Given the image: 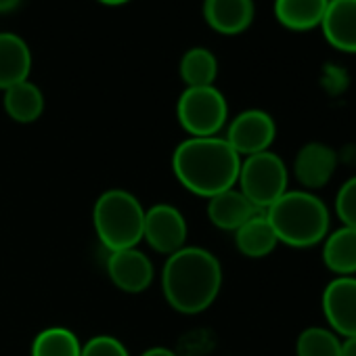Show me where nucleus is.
<instances>
[{"instance_id":"2","label":"nucleus","mask_w":356,"mask_h":356,"mask_svg":"<svg viewBox=\"0 0 356 356\" xmlns=\"http://www.w3.org/2000/svg\"><path fill=\"white\" fill-rule=\"evenodd\" d=\"M222 287V266L218 258L195 245L168 256L161 270V291L165 302L183 314L208 310Z\"/></svg>"},{"instance_id":"27","label":"nucleus","mask_w":356,"mask_h":356,"mask_svg":"<svg viewBox=\"0 0 356 356\" xmlns=\"http://www.w3.org/2000/svg\"><path fill=\"white\" fill-rule=\"evenodd\" d=\"M22 0H0V13H11L19 7Z\"/></svg>"},{"instance_id":"9","label":"nucleus","mask_w":356,"mask_h":356,"mask_svg":"<svg viewBox=\"0 0 356 356\" xmlns=\"http://www.w3.org/2000/svg\"><path fill=\"white\" fill-rule=\"evenodd\" d=\"M323 316L329 329L346 337H356V277H335L321 296Z\"/></svg>"},{"instance_id":"11","label":"nucleus","mask_w":356,"mask_h":356,"mask_svg":"<svg viewBox=\"0 0 356 356\" xmlns=\"http://www.w3.org/2000/svg\"><path fill=\"white\" fill-rule=\"evenodd\" d=\"M107 275L111 283L126 293H143L151 287L155 270L149 256L136 248L109 252Z\"/></svg>"},{"instance_id":"6","label":"nucleus","mask_w":356,"mask_h":356,"mask_svg":"<svg viewBox=\"0 0 356 356\" xmlns=\"http://www.w3.org/2000/svg\"><path fill=\"white\" fill-rule=\"evenodd\" d=\"M176 118L191 136H218L229 120V103L216 86L185 88L176 103Z\"/></svg>"},{"instance_id":"5","label":"nucleus","mask_w":356,"mask_h":356,"mask_svg":"<svg viewBox=\"0 0 356 356\" xmlns=\"http://www.w3.org/2000/svg\"><path fill=\"white\" fill-rule=\"evenodd\" d=\"M237 185L256 210L266 212L283 193L289 191V170L273 151L248 155L241 157Z\"/></svg>"},{"instance_id":"19","label":"nucleus","mask_w":356,"mask_h":356,"mask_svg":"<svg viewBox=\"0 0 356 356\" xmlns=\"http://www.w3.org/2000/svg\"><path fill=\"white\" fill-rule=\"evenodd\" d=\"M3 92H5V97H3L5 111L9 113L11 120H15L19 124H32L42 115V111H44L42 90L36 84H32L30 80L19 82Z\"/></svg>"},{"instance_id":"26","label":"nucleus","mask_w":356,"mask_h":356,"mask_svg":"<svg viewBox=\"0 0 356 356\" xmlns=\"http://www.w3.org/2000/svg\"><path fill=\"white\" fill-rule=\"evenodd\" d=\"M140 356H176L170 348H163V346H155V348H149L145 350Z\"/></svg>"},{"instance_id":"1","label":"nucleus","mask_w":356,"mask_h":356,"mask_svg":"<svg viewBox=\"0 0 356 356\" xmlns=\"http://www.w3.org/2000/svg\"><path fill=\"white\" fill-rule=\"evenodd\" d=\"M239 168V153L220 136H189L172 155V170L178 183L208 200L237 185Z\"/></svg>"},{"instance_id":"3","label":"nucleus","mask_w":356,"mask_h":356,"mask_svg":"<svg viewBox=\"0 0 356 356\" xmlns=\"http://www.w3.org/2000/svg\"><path fill=\"white\" fill-rule=\"evenodd\" d=\"M264 214L279 243L289 248H312L329 235V208L321 197L304 189L283 193Z\"/></svg>"},{"instance_id":"12","label":"nucleus","mask_w":356,"mask_h":356,"mask_svg":"<svg viewBox=\"0 0 356 356\" xmlns=\"http://www.w3.org/2000/svg\"><path fill=\"white\" fill-rule=\"evenodd\" d=\"M321 30L325 40L341 53H356V0H329Z\"/></svg>"},{"instance_id":"15","label":"nucleus","mask_w":356,"mask_h":356,"mask_svg":"<svg viewBox=\"0 0 356 356\" xmlns=\"http://www.w3.org/2000/svg\"><path fill=\"white\" fill-rule=\"evenodd\" d=\"M260 210H256L252 206V202L239 191V189H227L214 197H210L208 204V218L216 229L222 231H237L239 227H243L254 214H258Z\"/></svg>"},{"instance_id":"20","label":"nucleus","mask_w":356,"mask_h":356,"mask_svg":"<svg viewBox=\"0 0 356 356\" xmlns=\"http://www.w3.org/2000/svg\"><path fill=\"white\" fill-rule=\"evenodd\" d=\"M178 72H181V78L187 84V88L214 86L218 76V61L212 51L204 47H195L183 55Z\"/></svg>"},{"instance_id":"4","label":"nucleus","mask_w":356,"mask_h":356,"mask_svg":"<svg viewBox=\"0 0 356 356\" xmlns=\"http://www.w3.org/2000/svg\"><path fill=\"white\" fill-rule=\"evenodd\" d=\"M92 222L99 241L109 252L130 250L143 241L145 208L132 193L124 189H109L97 200Z\"/></svg>"},{"instance_id":"28","label":"nucleus","mask_w":356,"mask_h":356,"mask_svg":"<svg viewBox=\"0 0 356 356\" xmlns=\"http://www.w3.org/2000/svg\"><path fill=\"white\" fill-rule=\"evenodd\" d=\"M101 5H107V7H120V5H126L130 0H99Z\"/></svg>"},{"instance_id":"16","label":"nucleus","mask_w":356,"mask_h":356,"mask_svg":"<svg viewBox=\"0 0 356 356\" xmlns=\"http://www.w3.org/2000/svg\"><path fill=\"white\" fill-rule=\"evenodd\" d=\"M323 264L335 277H354L356 275V229L339 227L329 233L323 241Z\"/></svg>"},{"instance_id":"13","label":"nucleus","mask_w":356,"mask_h":356,"mask_svg":"<svg viewBox=\"0 0 356 356\" xmlns=\"http://www.w3.org/2000/svg\"><path fill=\"white\" fill-rule=\"evenodd\" d=\"M254 15V0H204L206 24L222 36L243 34L252 26Z\"/></svg>"},{"instance_id":"14","label":"nucleus","mask_w":356,"mask_h":356,"mask_svg":"<svg viewBox=\"0 0 356 356\" xmlns=\"http://www.w3.org/2000/svg\"><path fill=\"white\" fill-rule=\"evenodd\" d=\"M32 72V53L26 40L11 32H0V90L26 82Z\"/></svg>"},{"instance_id":"17","label":"nucleus","mask_w":356,"mask_h":356,"mask_svg":"<svg viewBox=\"0 0 356 356\" xmlns=\"http://www.w3.org/2000/svg\"><path fill=\"white\" fill-rule=\"evenodd\" d=\"M329 0H275L277 22L291 32H310L321 28Z\"/></svg>"},{"instance_id":"18","label":"nucleus","mask_w":356,"mask_h":356,"mask_svg":"<svg viewBox=\"0 0 356 356\" xmlns=\"http://www.w3.org/2000/svg\"><path fill=\"white\" fill-rule=\"evenodd\" d=\"M235 245L245 258H266L279 245V239L264 212L254 214L235 231Z\"/></svg>"},{"instance_id":"22","label":"nucleus","mask_w":356,"mask_h":356,"mask_svg":"<svg viewBox=\"0 0 356 356\" xmlns=\"http://www.w3.org/2000/svg\"><path fill=\"white\" fill-rule=\"evenodd\" d=\"M296 356H341V337L329 327H306L296 339Z\"/></svg>"},{"instance_id":"25","label":"nucleus","mask_w":356,"mask_h":356,"mask_svg":"<svg viewBox=\"0 0 356 356\" xmlns=\"http://www.w3.org/2000/svg\"><path fill=\"white\" fill-rule=\"evenodd\" d=\"M341 356H356V337L341 339Z\"/></svg>"},{"instance_id":"10","label":"nucleus","mask_w":356,"mask_h":356,"mask_svg":"<svg viewBox=\"0 0 356 356\" xmlns=\"http://www.w3.org/2000/svg\"><path fill=\"white\" fill-rule=\"evenodd\" d=\"M337 170V153L333 147L312 140L306 143L293 159V174L296 181L304 191H318L323 189Z\"/></svg>"},{"instance_id":"21","label":"nucleus","mask_w":356,"mask_h":356,"mask_svg":"<svg viewBox=\"0 0 356 356\" xmlns=\"http://www.w3.org/2000/svg\"><path fill=\"white\" fill-rule=\"evenodd\" d=\"M32 356H82L78 335L65 327H49L34 337Z\"/></svg>"},{"instance_id":"23","label":"nucleus","mask_w":356,"mask_h":356,"mask_svg":"<svg viewBox=\"0 0 356 356\" xmlns=\"http://www.w3.org/2000/svg\"><path fill=\"white\" fill-rule=\"evenodd\" d=\"M335 214L343 227L356 229V174L339 187L335 195Z\"/></svg>"},{"instance_id":"24","label":"nucleus","mask_w":356,"mask_h":356,"mask_svg":"<svg viewBox=\"0 0 356 356\" xmlns=\"http://www.w3.org/2000/svg\"><path fill=\"white\" fill-rule=\"evenodd\" d=\"M82 356H130V354L118 337L95 335L82 346Z\"/></svg>"},{"instance_id":"8","label":"nucleus","mask_w":356,"mask_h":356,"mask_svg":"<svg viewBox=\"0 0 356 356\" xmlns=\"http://www.w3.org/2000/svg\"><path fill=\"white\" fill-rule=\"evenodd\" d=\"M275 136L277 124L270 113L262 109H245L229 124L225 138L239 153V157H248L270 151Z\"/></svg>"},{"instance_id":"7","label":"nucleus","mask_w":356,"mask_h":356,"mask_svg":"<svg viewBox=\"0 0 356 356\" xmlns=\"http://www.w3.org/2000/svg\"><path fill=\"white\" fill-rule=\"evenodd\" d=\"M189 227L181 210L170 204H157L145 210V229L143 239L157 254L172 256L174 252L183 250L187 243Z\"/></svg>"}]
</instances>
